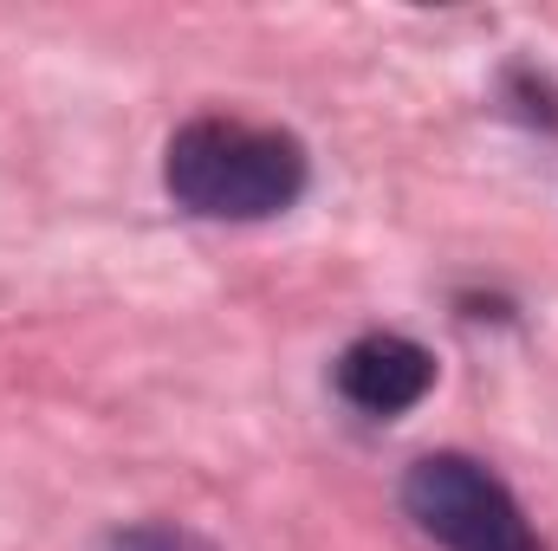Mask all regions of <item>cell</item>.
<instances>
[{"label":"cell","mask_w":558,"mask_h":551,"mask_svg":"<svg viewBox=\"0 0 558 551\" xmlns=\"http://www.w3.org/2000/svg\"><path fill=\"white\" fill-rule=\"evenodd\" d=\"M403 506L448 551H539L520 500L468 454H428L403 480Z\"/></svg>","instance_id":"obj_2"},{"label":"cell","mask_w":558,"mask_h":551,"mask_svg":"<svg viewBox=\"0 0 558 551\" xmlns=\"http://www.w3.org/2000/svg\"><path fill=\"white\" fill-rule=\"evenodd\" d=\"M169 195L189 215L208 221H267L299 201L305 188V149L286 131L234 124V118H195L169 137L162 162Z\"/></svg>","instance_id":"obj_1"},{"label":"cell","mask_w":558,"mask_h":551,"mask_svg":"<svg viewBox=\"0 0 558 551\" xmlns=\"http://www.w3.org/2000/svg\"><path fill=\"white\" fill-rule=\"evenodd\" d=\"M435 383V357L410 338H357L338 357V396L364 415H403L416 409Z\"/></svg>","instance_id":"obj_3"}]
</instances>
